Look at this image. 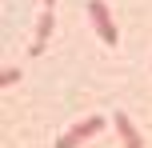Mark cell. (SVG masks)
<instances>
[{
  "mask_svg": "<svg viewBox=\"0 0 152 148\" xmlns=\"http://www.w3.org/2000/svg\"><path fill=\"white\" fill-rule=\"evenodd\" d=\"M0 80H4V88H12L16 80H20V68H4V76H0Z\"/></svg>",
  "mask_w": 152,
  "mask_h": 148,
  "instance_id": "cell-6",
  "label": "cell"
},
{
  "mask_svg": "<svg viewBox=\"0 0 152 148\" xmlns=\"http://www.w3.org/2000/svg\"><path fill=\"white\" fill-rule=\"evenodd\" d=\"M52 4H56V0H44V8H52Z\"/></svg>",
  "mask_w": 152,
  "mask_h": 148,
  "instance_id": "cell-7",
  "label": "cell"
},
{
  "mask_svg": "<svg viewBox=\"0 0 152 148\" xmlns=\"http://www.w3.org/2000/svg\"><path fill=\"white\" fill-rule=\"evenodd\" d=\"M88 16H92V24H96V32H100L104 44H116V40H120L112 16H108V8H104V0H88Z\"/></svg>",
  "mask_w": 152,
  "mask_h": 148,
  "instance_id": "cell-1",
  "label": "cell"
},
{
  "mask_svg": "<svg viewBox=\"0 0 152 148\" xmlns=\"http://www.w3.org/2000/svg\"><path fill=\"white\" fill-rule=\"evenodd\" d=\"M56 148H80V136H76V132H68V136H60V140H56Z\"/></svg>",
  "mask_w": 152,
  "mask_h": 148,
  "instance_id": "cell-5",
  "label": "cell"
},
{
  "mask_svg": "<svg viewBox=\"0 0 152 148\" xmlns=\"http://www.w3.org/2000/svg\"><path fill=\"white\" fill-rule=\"evenodd\" d=\"M112 124H116V132H120V140H124V148H144V136H140L136 128H132V120L124 116V112H120V116L112 120Z\"/></svg>",
  "mask_w": 152,
  "mask_h": 148,
  "instance_id": "cell-2",
  "label": "cell"
},
{
  "mask_svg": "<svg viewBox=\"0 0 152 148\" xmlns=\"http://www.w3.org/2000/svg\"><path fill=\"white\" fill-rule=\"evenodd\" d=\"M100 128H104V120H100V116H88V120H80V124L72 128V132L80 136V140H88V136H96Z\"/></svg>",
  "mask_w": 152,
  "mask_h": 148,
  "instance_id": "cell-4",
  "label": "cell"
},
{
  "mask_svg": "<svg viewBox=\"0 0 152 148\" xmlns=\"http://www.w3.org/2000/svg\"><path fill=\"white\" fill-rule=\"evenodd\" d=\"M52 24H56L52 8H44V16H40V24H36V44H32V56H40V52H44L48 36H52Z\"/></svg>",
  "mask_w": 152,
  "mask_h": 148,
  "instance_id": "cell-3",
  "label": "cell"
}]
</instances>
